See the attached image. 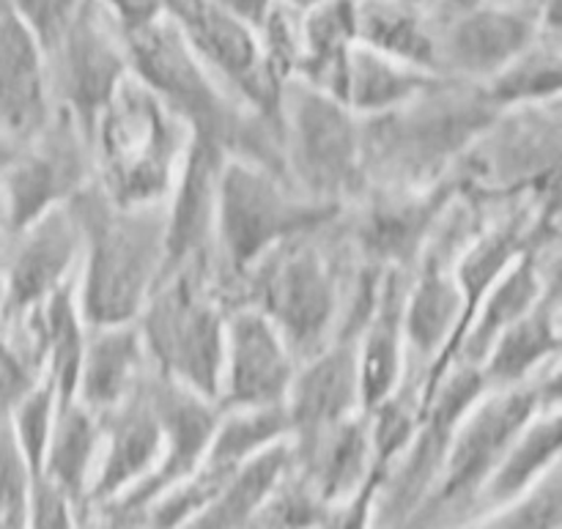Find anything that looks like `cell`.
I'll return each instance as SVG.
<instances>
[{
  "instance_id": "6da1fadb",
  "label": "cell",
  "mask_w": 562,
  "mask_h": 529,
  "mask_svg": "<svg viewBox=\"0 0 562 529\" xmlns=\"http://www.w3.org/2000/svg\"><path fill=\"white\" fill-rule=\"evenodd\" d=\"M66 206L80 230L82 322L88 329L135 324L165 272V203L115 206L91 181Z\"/></svg>"
},
{
  "instance_id": "7a4b0ae2",
  "label": "cell",
  "mask_w": 562,
  "mask_h": 529,
  "mask_svg": "<svg viewBox=\"0 0 562 529\" xmlns=\"http://www.w3.org/2000/svg\"><path fill=\"white\" fill-rule=\"evenodd\" d=\"M497 115L499 110L488 102L477 82L445 77L404 108L362 119L366 176L387 168L390 179L401 190L434 187V173L459 154L470 151Z\"/></svg>"
},
{
  "instance_id": "3957f363",
  "label": "cell",
  "mask_w": 562,
  "mask_h": 529,
  "mask_svg": "<svg viewBox=\"0 0 562 529\" xmlns=\"http://www.w3.org/2000/svg\"><path fill=\"white\" fill-rule=\"evenodd\" d=\"M190 140V130L130 75L88 140L93 181L115 206H162Z\"/></svg>"
},
{
  "instance_id": "277c9868",
  "label": "cell",
  "mask_w": 562,
  "mask_h": 529,
  "mask_svg": "<svg viewBox=\"0 0 562 529\" xmlns=\"http://www.w3.org/2000/svg\"><path fill=\"white\" fill-rule=\"evenodd\" d=\"M344 209L302 195L285 176L250 162L225 157L217 181L214 220V267L241 283L252 267L274 247L324 230Z\"/></svg>"
},
{
  "instance_id": "5b68a950",
  "label": "cell",
  "mask_w": 562,
  "mask_h": 529,
  "mask_svg": "<svg viewBox=\"0 0 562 529\" xmlns=\"http://www.w3.org/2000/svg\"><path fill=\"white\" fill-rule=\"evenodd\" d=\"M225 316L228 311L212 289V269H187L159 280L135 322L151 371L217 404Z\"/></svg>"
},
{
  "instance_id": "8992f818",
  "label": "cell",
  "mask_w": 562,
  "mask_h": 529,
  "mask_svg": "<svg viewBox=\"0 0 562 529\" xmlns=\"http://www.w3.org/2000/svg\"><path fill=\"white\" fill-rule=\"evenodd\" d=\"M280 151L285 179L311 201L344 209L366 187L362 119L296 77L280 91Z\"/></svg>"
},
{
  "instance_id": "52a82bcc",
  "label": "cell",
  "mask_w": 562,
  "mask_h": 529,
  "mask_svg": "<svg viewBox=\"0 0 562 529\" xmlns=\"http://www.w3.org/2000/svg\"><path fill=\"white\" fill-rule=\"evenodd\" d=\"M316 234L274 247L241 280L247 300L239 305L267 316L296 362L316 357L340 335L344 285L333 258L316 245Z\"/></svg>"
},
{
  "instance_id": "ba28073f",
  "label": "cell",
  "mask_w": 562,
  "mask_h": 529,
  "mask_svg": "<svg viewBox=\"0 0 562 529\" xmlns=\"http://www.w3.org/2000/svg\"><path fill=\"white\" fill-rule=\"evenodd\" d=\"M554 404H560L558 365L516 387L486 390L461 417L450 439L448 455L434 483V505L450 508L472 503L519 434Z\"/></svg>"
},
{
  "instance_id": "9c48e42d",
  "label": "cell",
  "mask_w": 562,
  "mask_h": 529,
  "mask_svg": "<svg viewBox=\"0 0 562 529\" xmlns=\"http://www.w3.org/2000/svg\"><path fill=\"white\" fill-rule=\"evenodd\" d=\"M203 69L258 119L280 126V86L263 58L261 38L217 0H162Z\"/></svg>"
},
{
  "instance_id": "30bf717a",
  "label": "cell",
  "mask_w": 562,
  "mask_h": 529,
  "mask_svg": "<svg viewBox=\"0 0 562 529\" xmlns=\"http://www.w3.org/2000/svg\"><path fill=\"white\" fill-rule=\"evenodd\" d=\"M44 60L55 110L69 115L80 135L91 140L99 115L130 77L119 25L97 0H82L69 31Z\"/></svg>"
},
{
  "instance_id": "8fae6325",
  "label": "cell",
  "mask_w": 562,
  "mask_h": 529,
  "mask_svg": "<svg viewBox=\"0 0 562 529\" xmlns=\"http://www.w3.org/2000/svg\"><path fill=\"white\" fill-rule=\"evenodd\" d=\"M91 146L69 115L55 110L47 130L0 173V209L9 234H22L91 184Z\"/></svg>"
},
{
  "instance_id": "7c38bea8",
  "label": "cell",
  "mask_w": 562,
  "mask_h": 529,
  "mask_svg": "<svg viewBox=\"0 0 562 529\" xmlns=\"http://www.w3.org/2000/svg\"><path fill=\"white\" fill-rule=\"evenodd\" d=\"M437 25L439 75L483 86L519 58L549 27L532 0H477Z\"/></svg>"
},
{
  "instance_id": "4fadbf2b",
  "label": "cell",
  "mask_w": 562,
  "mask_h": 529,
  "mask_svg": "<svg viewBox=\"0 0 562 529\" xmlns=\"http://www.w3.org/2000/svg\"><path fill=\"white\" fill-rule=\"evenodd\" d=\"M294 351L272 322L250 305L231 307L225 316V354L220 376V412L285 406L296 376Z\"/></svg>"
},
{
  "instance_id": "5bb4252c",
  "label": "cell",
  "mask_w": 562,
  "mask_h": 529,
  "mask_svg": "<svg viewBox=\"0 0 562 529\" xmlns=\"http://www.w3.org/2000/svg\"><path fill=\"white\" fill-rule=\"evenodd\" d=\"M148 395H151L159 426H162V459L140 486L132 488L115 503L121 514L130 516L146 510L154 499L162 497L165 492H170L201 470L209 444H212L214 428L220 423L217 404L157 376L154 371L148 376Z\"/></svg>"
},
{
  "instance_id": "9a60e30c",
  "label": "cell",
  "mask_w": 562,
  "mask_h": 529,
  "mask_svg": "<svg viewBox=\"0 0 562 529\" xmlns=\"http://www.w3.org/2000/svg\"><path fill=\"white\" fill-rule=\"evenodd\" d=\"M225 157L214 143L192 137L176 184L165 201V272L170 278L187 269L214 272V220L217 181Z\"/></svg>"
},
{
  "instance_id": "2e32d148",
  "label": "cell",
  "mask_w": 562,
  "mask_h": 529,
  "mask_svg": "<svg viewBox=\"0 0 562 529\" xmlns=\"http://www.w3.org/2000/svg\"><path fill=\"white\" fill-rule=\"evenodd\" d=\"M80 267V230L69 206H58L14 236L3 272L0 324L42 307Z\"/></svg>"
},
{
  "instance_id": "e0dca14e",
  "label": "cell",
  "mask_w": 562,
  "mask_h": 529,
  "mask_svg": "<svg viewBox=\"0 0 562 529\" xmlns=\"http://www.w3.org/2000/svg\"><path fill=\"white\" fill-rule=\"evenodd\" d=\"M355 415H362L357 329H344L333 344L296 368L285 398L289 442H307Z\"/></svg>"
},
{
  "instance_id": "ac0fdd59",
  "label": "cell",
  "mask_w": 562,
  "mask_h": 529,
  "mask_svg": "<svg viewBox=\"0 0 562 529\" xmlns=\"http://www.w3.org/2000/svg\"><path fill=\"white\" fill-rule=\"evenodd\" d=\"M162 444V426L148 395L146 379L130 401L102 417V450L88 497L93 503H119L157 470Z\"/></svg>"
},
{
  "instance_id": "d6986e66",
  "label": "cell",
  "mask_w": 562,
  "mask_h": 529,
  "mask_svg": "<svg viewBox=\"0 0 562 529\" xmlns=\"http://www.w3.org/2000/svg\"><path fill=\"white\" fill-rule=\"evenodd\" d=\"M456 195V181L426 190L387 192L368 203L357 223V241L373 269H404L406 261L431 245L439 217Z\"/></svg>"
},
{
  "instance_id": "ffe728a7",
  "label": "cell",
  "mask_w": 562,
  "mask_h": 529,
  "mask_svg": "<svg viewBox=\"0 0 562 529\" xmlns=\"http://www.w3.org/2000/svg\"><path fill=\"white\" fill-rule=\"evenodd\" d=\"M55 119L47 60L27 27L0 14V135L27 146Z\"/></svg>"
},
{
  "instance_id": "44dd1931",
  "label": "cell",
  "mask_w": 562,
  "mask_h": 529,
  "mask_svg": "<svg viewBox=\"0 0 562 529\" xmlns=\"http://www.w3.org/2000/svg\"><path fill=\"white\" fill-rule=\"evenodd\" d=\"M404 269H384L376 296L357 329V362H360L362 412L376 409L404 387L406 338H404Z\"/></svg>"
},
{
  "instance_id": "7402d4cb",
  "label": "cell",
  "mask_w": 562,
  "mask_h": 529,
  "mask_svg": "<svg viewBox=\"0 0 562 529\" xmlns=\"http://www.w3.org/2000/svg\"><path fill=\"white\" fill-rule=\"evenodd\" d=\"M148 373L151 362L137 324L88 329L75 401L97 417H104L130 401Z\"/></svg>"
},
{
  "instance_id": "603a6c76",
  "label": "cell",
  "mask_w": 562,
  "mask_h": 529,
  "mask_svg": "<svg viewBox=\"0 0 562 529\" xmlns=\"http://www.w3.org/2000/svg\"><path fill=\"white\" fill-rule=\"evenodd\" d=\"M560 351V302L558 283L541 296L536 307L510 324L488 354L483 357L481 376L486 390H508L541 376L558 365Z\"/></svg>"
},
{
  "instance_id": "cb8c5ba5",
  "label": "cell",
  "mask_w": 562,
  "mask_h": 529,
  "mask_svg": "<svg viewBox=\"0 0 562 529\" xmlns=\"http://www.w3.org/2000/svg\"><path fill=\"white\" fill-rule=\"evenodd\" d=\"M554 283H558L554 274L547 278V272H543V247H530L527 252H521V256L505 269L503 278L492 285V291L483 296L481 307H477L475 318H472L470 329H467L464 340H461L456 362L481 365L483 357H486L488 349L494 346V340H497L510 324H516L521 316H527Z\"/></svg>"
},
{
  "instance_id": "d4e9b609",
  "label": "cell",
  "mask_w": 562,
  "mask_h": 529,
  "mask_svg": "<svg viewBox=\"0 0 562 529\" xmlns=\"http://www.w3.org/2000/svg\"><path fill=\"white\" fill-rule=\"evenodd\" d=\"M355 38L384 58L442 77L437 25L428 9L409 0H355Z\"/></svg>"
},
{
  "instance_id": "484cf974",
  "label": "cell",
  "mask_w": 562,
  "mask_h": 529,
  "mask_svg": "<svg viewBox=\"0 0 562 529\" xmlns=\"http://www.w3.org/2000/svg\"><path fill=\"white\" fill-rule=\"evenodd\" d=\"M562 442L560 426V404L547 406L525 431L519 434L508 453L499 459L492 475L481 486L472 503L486 514L505 508L525 497L527 492L538 486L549 472L558 470V455Z\"/></svg>"
},
{
  "instance_id": "4316f807",
  "label": "cell",
  "mask_w": 562,
  "mask_h": 529,
  "mask_svg": "<svg viewBox=\"0 0 562 529\" xmlns=\"http://www.w3.org/2000/svg\"><path fill=\"white\" fill-rule=\"evenodd\" d=\"M355 44V0H329L300 14V58L294 77L340 102L346 64Z\"/></svg>"
},
{
  "instance_id": "83f0119b",
  "label": "cell",
  "mask_w": 562,
  "mask_h": 529,
  "mask_svg": "<svg viewBox=\"0 0 562 529\" xmlns=\"http://www.w3.org/2000/svg\"><path fill=\"white\" fill-rule=\"evenodd\" d=\"M445 77L428 75V71L412 69L393 58L373 53V49L355 44L346 64L344 91L340 102L357 115V119H376V115L393 113L404 108L412 99L426 93Z\"/></svg>"
},
{
  "instance_id": "f1b7e54d",
  "label": "cell",
  "mask_w": 562,
  "mask_h": 529,
  "mask_svg": "<svg viewBox=\"0 0 562 529\" xmlns=\"http://www.w3.org/2000/svg\"><path fill=\"white\" fill-rule=\"evenodd\" d=\"M99 450H102V417L88 412L75 398L64 401L55 415L38 477H47L71 503H80L91 486Z\"/></svg>"
},
{
  "instance_id": "f546056e",
  "label": "cell",
  "mask_w": 562,
  "mask_h": 529,
  "mask_svg": "<svg viewBox=\"0 0 562 529\" xmlns=\"http://www.w3.org/2000/svg\"><path fill=\"white\" fill-rule=\"evenodd\" d=\"M291 470L289 439L263 450L256 459L245 461L225 481L217 497L206 505L201 516L190 521V529H239L278 492L280 481Z\"/></svg>"
},
{
  "instance_id": "4dcf8cb0",
  "label": "cell",
  "mask_w": 562,
  "mask_h": 529,
  "mask_svg": "<svg viewBox=\"0 0 562 529\" xmlns=\"http://www.w3.org/2000/svg\"><path fill=\"white\" fill-rule=\"evenodd\" d=\"M33 313H36L38 335H42L47 379L55 384L60 404H64V401L75 398L77 373H80L88 338V327L80 316V305H77V274Z\"/></svg>"
},
{
  "instance_id": "1f68e13d",
  "label": "cell",
  "mask_w": 562,
  "mask_h": 529,
  "mask_svg": "<svg viewBox=\"0 0 562 529\" xmlns=\"http://www.w3.org/2000/svg\"><path fill=\"white\" fill-rule=\"evenodd\" d=\"M562 86V55L560 33H543L532 47L516 60H510L503 71L483 82V93L488 102L503 113L516 108H541L560 99Z\"/></svg>"
},
{
  "instance_id": "d6a6232c",
  "label": "cell",
  "mask_w": 562,
  "mask_h": 529,
  "mask_svg": "<svg viewBox=\"0 0 562 529\" xmlns=\"http://www.w3.org/2000/svg\"><path fill=\"white\" fill-rule=\"evenodd\" d=\"M285 439H289L285 406H274V409L220 412V423L214 428L212 444H209L203 464L234 472L245 461L256 459L258 453L285 442Z\"/></svg>"
},
{
  "instance_id": "836d02e7",
  "label": "cell",
  "mask_w": 562,
  "mask_h": 529,
  "mask_svg": "<svg viewBox=\"0 0 562 529\" xmlns=\"http://www.w3.org/2000/svg\"><path fill=\"white\" fill-rule=\"evenodd\" d=\"M58 406H60L58 390H55V384L44 376L42 382H38V387L33 390L20 406H16V412L9 420L16 444H20L33 477L42 475L44 453H47L49 434H53Z\"/></svg>"
},
{
  "instance_id": "e575fe53",
  "label": "cell",
  "mask_w": 562,
  "mask_h": 529,
  "mask_svg": "<svg viewBox=\"0 0 562 529\" xmlns=\"http://www.w3.org/2000/svg\"><path fill=\"white\" fill-rule=\"evenodd\" d=\"M477 529H560V477L549 472L532 492L516 503L494 510L492 519Z\"/></svg>"
},
{
  "instance_id": "d590c367",
  "label": "cell",
  "mask_w": 562,
  "mask_h": 529,
  "mask_svg": "<svg viewBox=\"0 0 562 529\" xmlns=\"http://www.w3.org/2000/svg\"><path fill=\"white\" fill-rule=\"evenodd\" d=\"M33 472L16 444L9 423H0V516L27 525V505L33 492Z\"/></svg>"
},
{
  "instance_id": "8d00e7d4",
  "label": "cell",
  "mask_w": 562,
  "mask_h": 529,
  "mask_svg": "<svg viewBox=\"0 0 562 529\" xmlns=\"http://www.w3.org/2000/svg\"><path fill=\"white\" fill-rule=\"evenodd\" d=\"M11 14L27 27L44 55L55 49L69 25L75 22L82 0H5Z\"/></svg>"
},
{
  "instance_id": "74e56055",
  "label": "cell",
  "mask_w": 562,
  "mask_h": 529,
  "mask_svg": "<svg viewBox=\"0 0 562 529\" xmlns=\"http://www.w3.org/2000/svg\"><path fill=\"white\" fill-rule=\"evenodd\" d=\"M27 529H75V503L47 477L33 481Z\"/></svg>"
},
{
  "instance_id": "f35d334b",
  "label": "cell",
  "mask_w": 562,
  "mask_h": 529,
  "mask_svg": "<svg viewBox=\"0 0 562 529\" xmlns=\"http://www.w3.org/2000/svg\"><path fill=\"white\" fill-rule=\"evenodd\" d=\"M384 477H387V470L376 466V470L368 475V481L362 483L351 497H346L344 503H335L338 508L327 510V514L322 516V527L324 529H368L373 499H376Z\"/></svg>"
},
{
  "instance_id": "ab89813d",
  "label": "cell",
  "mask_w": 562,
  "mask_h": 529,
  "mask_svg": "<svg viewBox=\"0 0 562 529\" xmlns=\"http://www.w3.org/2000/svg\"><path fill=\"white\" fill-rule=\"evenodd\" d=\"M97 3L113 16L121 33L140 31V27L151 25V22L165 16L162 0H97Z\"/></svg>"
},
{
  "instance_id": "60d3db41",
  "label": "cell",
  "mask_w": 562,
  "mask_h": 529,
  "mask_svg": "<svg viewBox=\"0 0 562 529\" xmlns=\"http://www.w3.org/2000/svg\"><path fill=\"white\" fill-rule=\"evenodd\" d=\"M217 3L234 16H239L241 22H247L252 31H261L274 9V0H217Z\"/></svg>"
},
{
  "instance_id": "b9f144b4",
  "label": "cell",
  "mask_w": 562,
  "mask_h": 529,
  "mask_svg": "<svg viewBox=\"0 0 562 529\" xmlns=\"http://www.w3.org/2000/svg\"><path fill=\"white\" fill-rule=\"evenodd\" d=\"M0 529H27V525H20V521H11L0 516Z\"/></svg>"
},
{
  "instance_id": "7bdbcfd3",
  "label": "cell",
  "mask_w": 562,
  "mask_h": 529,
  "mask_svg": "<svg viewBox=\"0 0 562 529\" xmlns=\"http://www.w3.org/2000/svg\"><path fill=\"white\" fill-rule=\"evenodd\" d=\"M409 3L420 5V9H431V5H434V3H437V0H409Z\"/></svg>"
},
{
  "instance_id": "ee69618b",
  "label": "cell",
  "mask_w": 562,
  "mask_h": 529,
  "mask_svg": "<svg viewBox=\"0 0 562 529\" xmlns=\"http://www.w3.org/2000/svg\"><path fill=\"white\" fill-rule=\"evenodd\" d=\"M5 9H9V3H5V0H0V14H3Z\"/></svg>"
}]
</instances>
